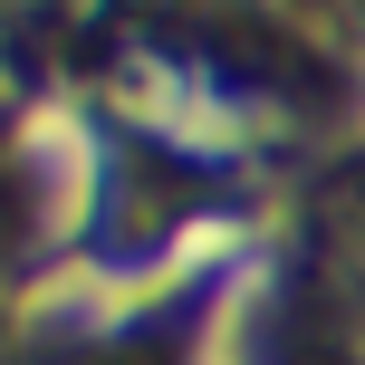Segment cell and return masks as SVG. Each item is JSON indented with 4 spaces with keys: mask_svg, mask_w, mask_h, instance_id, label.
I'll return each instance as SVG.
<instances>
[{
    "mask_svg": "<svg viewBox=\"0 0 365 365\" xmlns=\"http://www.w3.org/2000/svg\"><path fill=\"white\" fill-rule=\"evenodd\" d=\"M317 221H327V250L365 279V173H336L327 202H317Z\"/></svg>",
    "mask_w": 365,
    "mask_h": 365,
    "instance_id": "cell-1",
    "label": "cell"
},
{
    "mask_svg": "<svg viewBox=\"0 0 365 365\" xmlns=\"http://www.w3.org/2000/svg\"><path fill=\"white\" fill-rule=\"evenodd\" d=\"M96 365H173L164 346H125V356H96Z\"/></svg>",
    "mask_w": 365,
    "mask_h": 365,
    "instance_id": "cell-2",
    "label": "cell"
},
{
    "mask_svg": "<svg viewBox=\"0 0 365 365\" xmlns=\"http://www.w3.org/2000/svg\"><path fill=\"white\" fill-rule=\"evenodd\" d=\"M10 240H19V202L0 192V259H10Z\"/></svg>",
    "mask_w": 365,
    "mask_h": 365,
    "instance_id": "cell-3",
    "label": "cell"
},
{
    "mask_svg": "<svg viewBox=\"0 0 365 365\" xmlns=\"http://www.w3.org/2000/svg\"><path fill=\"white\" fill-rule=\"evenodd\" d=\"M298 365H346V356H317V346H308V356H298Z\"/></svg>",
    "mask_w": 365,
    "mask_h": 365,
    "instance_id": "cell-4",
    "label": "cell"
},
{
    "mask_svg": "<svg viewBox=\"0 0 365 365\" xmlns=\"http://www.w3.org/2000/svg\"><path fill=\"white\" fill-rule=\"evenodd\" d=\"M346 10H356V19H365V0H346Z\"/></svg>",
    "mask_w": 365,
    "mask_h": 365,
    "instance_id": "cell-5",
    "label": "cell"
}]
</instances>
